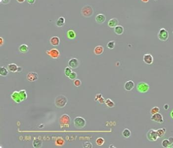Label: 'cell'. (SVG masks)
<instances>
[{"mask_svg": "<svg viewBox=\"0 0 173 148\" xmlns=\"http://www.w3.org/2000/svg\"><path fill=\"white\" fill-rule=\"evenodd\" d=\"M38 78V75L37 73L34 72H30L28 73L27 75V79L29 81L34 82L36 81Z\"/></svg>", "mask_w": 173, "mask_h": 148, "instance_id": "10", "label": "cell"}, {"mask_svg": "<svg viewBox=\"0 0 173 148\" xmlns=\"http://www.w3.org/2000/svg\"><path fill=\"white\" fill-rule=\"evenodd\" d=\"M95 20L97 23L99 24H102L106 20V16L103 14H99L95 16Z\"/></svg>", "mask_w": 173, "mask_h": 148, "instance_id": "12", "label": "cell"}, {"mask_svg": "<svg viewBox=\"0 0 173 148\" xmlns=\"http://www.w3.org/2000/svg\"><path fill=\"white\" fill-rule=\"evenodd\" d=\"M162 146L164 148H170L171 144L168 139H165L162 142Z\"/></svg>", "mask_w": 173, "mask_h": 148, "instance_id": "29", "label": "cell"}, {"mask_svg": "<svg viewBox=\"0 0 173 148\" xmlns=\"http://www.w3.org/2000/svg\"><path fill=\"white\" fill-rule=\"evenodd\" d=\"M164 109H165V110H168V109H169V104H164Z\"/></svg>", "mask_w": 173, "mask_h": 148, "instance_id": "41", "label": "cell"}, {"mask_svg": "<svg viewBox=\"0 0 173 148\" xmlns=\"http://www.w3.org/2000/svg\"><path fill=\"white\" fill-rule=\"evenodd\" d=\"M118 24V20L115 18H113L108 22V26L110 28H114Z\"/></svg>", "mask_w": 173, "mask_h": 148, "instance_id": "15", "label": "cell"}, {"mask_svg": "<svg viewBox=\"0 0 173 148\" xmlns=\"http://www.w3.org/2000/svg\"><path fill=\"white\" fill-rule=\"evenodd\" d=\"M158 38L161 41H166L169 38V33L165 28L160 29L158 34Z\"/></svg>", "mask_w": 173, "mask_h": 148, "instance_id": "6", "label": "cell"}, {"mask_svg": "<svg viewBox=\"0 0 173 148\" xmlns=\"http://www.w3.org/2000/svg\"><path fill=\"white\" fill-rule=\"evenodd\" d=\"M57 142H58V143H59L58 144V145H62L63 143V141L62 139H58V140H57Z\"/></svg>", "mask_w": 173, "mask_h": 148, "instance_id": "39", "label": "cell"}, {"mask_svg": "<svg viewBox=\"0 0 173 148\" xmlns=\"http://www.w3.org/2000/svg\"><path fill=\"white\" fill-rule=\"evenodd\" d=\"M101 97H102V95H101V94H97L96 97H95V101H98L99 99L100 98H101Z\"/></svg>", "mask_w": 173, "mask_h": 148, "instance_id": "38", "label": "cell"}, {"mask_svg": "<svg viewBox=\"0 0 173 148\" xmlns=\"http://www.w3.org/2000/svg\"><path fill=\"white\" fill-rule=\"evenodd\" d=\"M46 53L53 59H57L59 57V52L56 49H52L46 51Z\"/></svg>", "mask_w": 173, "mask_h": 148, "instance_id": "9", "label": "cell"}, {"mask_svg": "<svg viewBox=\"0 0 173 148\" xmlns=\"http://www.w3.org/2000/svg\"></svg>", "mask_w": 173, "mask_h": 148, "instance_id": "47", "label": "cell"}, {"mask_svg": "<svg viewBox=\"0 0 173 148\" xmlns=\"http://www.w3.org/2000/svg\"><path fill=\"white\" fill-rule=\"evenodd\" d=\"M68 65L72 69H76L79 65V60L76 58L71 59L68 61Z\"/></svg>", "mask_w": 173, "mask_h": 148, "instance_id": "11", "label": "cell"}, {"mask_svg": "<svg viewBox=\"0 0 173 148\" xmlns=\"http://www.w3.org/2000/svg\"><path fill=\"white\" fill-rule=\"evenodd\" d=\"M65 22V20L64 17L60 16L56 22V25L57 27H62L64 26Z\"/></svg>", "mask_w": 173, "mask_h": 148, "instance_id": "17", "label": "cell"}, {"mask_svg": "<svg viewBox=\"0 0 173 148\" xmlns=\"http://www.w3.org/2000/svg\"><path fill=\"white\" fill-rule=\"evenodd\" d=\"M105 104L106 105L110 108H112L115 106V103H114V102L112 101L110 99H107L105 101Z\"/></svg>", "mask_w": 173, "mask_h": 148, "instance_id": "23", "label": "cell"}, {"mask_svg": "<svg viewBox=\"0 0 173 148\" xmlns=\"http://www.w3.org/2000/svg\"><path fill=\"white\" fill-rule=\"evenodd\" d=\"M143 60L144 63L148 65H151L153 62V58L150 54H146L144 55Z\"/></svg>", "mask_w": 173, "mask_h": 148, "instance_id": "8", "label": "cell"}, {"mask_svg": "<svg viewBox=\"0 0 173 148\" xmlns=\"http://www.w3.org/2000/svg\"><path fill=\"white\" fill-rule=\"evenodd\" d=\"M74 84L76 86V87H79V86H80L81 85V81L79 79H75L74 80Z\"/></svg>", "mask_w": 173, "mask_h": 148, "instance_id": "32", "label": "cell"}, {"mask_svg": "<svg viewBox=\"0 0 173 148\" xmlns=\"http://www.w3.org/2000/svg\"><path fill=\"white\" fill-rule=\"evenodd\" d=\"M141 1L144 3H147L149 1V0H141Z\"/></svg>", "mask_w": 173, "mask_h": 148, "instance_id": "44", "label": "cell"}, {"mask_svg": "<svg viewBox=\"0 0 173 148\" xmlns=\"http://www.w3.org/2000/svg\"><path fill=\"white\" fill-rule=\"evenodd\" d=\"M42 145V142L39 139L34 140L33 142V146L34 148H40Z\"/></svg>", "mask_w": 173, "mask_h": 148, "instance_id": "25", "label": "cell"}, {"mask_svg": "<svg viewBox=\"0 0 173 148\" xmlns=\"http://www.w3.org/2000/svg\"><path fill=\"white\" fill-rule=\"evenodd\" d=\"M156 132L158 135V138H162L165 135L166 132V129L165 128H160L157 129L156 130Z\"/></svg>", "mask_w": 173, "mask_h": 148, "instance_id": "21", "label": "cell"}, {"mask_svg": "<svg viewBox=\"0 0 173 148\" xmlns=\"http://www.w3.org/2000/svg\"><path fill=\"white\" fill-rule=\"evenodd\" d=\"M151 120L160 123V124L164 122V118L162 115L159 113L153 114L151 117Z\"/></svg>", "mask_w": 173, "mask_h": 148, "instance_id": "7", "label": "cell"}, {"mask_svg": "<svg viewBox=\"0 0 173 148\" xmlns=\"http://www.w3.org/2000/svg\"><path fill=\"white\" fill-rule=\"evenodd\" d=\"M168 140L170 142V143L171 144V146L173 144V137H170L168 138Z\"/></svg>", "mask_w": 173, "mask_h": 148, "instance_id": "40", "label": "cell"}, {"mask_svg": "<svg viewBox=\"0 0 173 148\" xmlns=\"http://www.w3.org/2000/svg\"><path fill=\"white\" fill-rule=\"evenodd\" d=\"M3 44H4V39L2 37H0V44H1V46H2Z\"/></svg>", "mask_w": 173, "mask_h": 148, "instance_id": "42", "label": "cell"}, {"mask_svg": "<svg viewBox=\"0 0 173 148\" xmlns=\"http://www.w3.org/2000/svg\"><path fill=\"white\" fill-rule=\"evenodd\" d=\"M71 72H72V71H71V69L69 67H66V69H65V70H64V73H65V75L67 77H69V75H70V74L71 73Z\"/></svg>", "mask_w": 173, "mask_h": 148, "instance_id": "31", "label": "cell"}, {"mask_svg": "<svg viewBox=\"0 0 173 148\" xmlns=\"http://www.w3.org/2000/svg\"><path fill=\"white\" fill-rule=\"evenodd\" d=\"M146 135L147 139L150 141H156L158 138L156 130L153 129L149 130L146 133Z\"/></svg>", "mask_w": 173, "mask_h": 148, "instance_id": "5", "label": "cell"}, {"mask_svg": "<svg viewBox=\"0 0 173 148\" xmlns=\"http://www.w3.org/2000/svg\"><path fill=\"white\" fill-rule=\"evenodd\" d=\"M122 135L125 138H129L131 135V132L128 128L125 129L122 132Z\"/></svg>", "mask_w": 173, "mask_h": 148, "instance_id": "24", "label": "cell"}, {"mask_svg": "<svg viewBox=\"0 0 173 148\" xmlns=\"http://www.w3.org/2000/svg\"><path fill=\"white\" fill-rule=\"evenodd\" d=\"M10 1L11 0H0V2L4 5H7L10 2Z\"/></svg>", "mask_w": 173, "mask_h": 148, "instance_id": "35", "label": "cell"}, {"mask_svg": "<svg viewBox=\"0 0 173 148\" xmlns=\"http://www.w3.org/2000/svg\"><path fill=\"white\" fill-rule=\"evenodd\" d=\"M67 37L69 39H74L75 38L76 34L75 32V31L73 30H69L67 31Z\"/></svg>", "mask_w": 173, "mask_h": 148, "instance_id": "22", "label": "cell"}, {"mask_svg": "<svg viewBox=\"0 0 173 148\" xmlns=\"http://www.w3.org/2000/svg\"><path fill=\"white\" fill-rule=\"evenodd\" d=\"M104 142H105L104 139L102 137H99L97 138L96 141H95V142H96L97 145L99 146H103L104 143Z\"/></svg>", "mask_w": 173, "mask_h": 148, "instance_id": "27", "label": "cell"}, {"mask_svg": "<svg viewBox=\"0 0 173 148\" xmlns=\"http://www.w3.org/2000/svg\"><path fill=\"white\" fill-rule=\"evenodd\" d=\"M135 87V83L132 80H129L125 83L124 89L127 91L132 90Z\"/></svg>", "mask_w": 173, "mask_h": 148, "instance_id": "13", "label": "cell"}, {"mask_svg": "<svg viewBox=\"0 0 173 148\" xmlns=\"http://www.w3.org/2000/svg\"><path fill=\"white\" fill-rule=\"evenodd\" d=\"M67 102V99L64 95H59L57 96L55 100V104L58 108H62L66 105Z\"/></svg>", "mask_w": 173, "mask_h": 148, "instance_id": "1", "label": "cell"}, {"mask_svg": "<svg viewBox=\"0 0 173 148\" xmlns=\"http://www.w3.org/2000/svg\"><path fill=\"white\" fill-rule=\"evenodd\" d=\"M19 51L21 53H23V54L26 53L29 51V47L28 45H27L26 44H21L19 47Z\"/></svg>", "mask_w": 173, "mask_h": 148, "instance_id": "19", "label": "cell"}, {"mask_svg": "<svg viewBox=\"0 0 173 148\" xmlns=\"http://www.w3.org/2000/svg\"><path fill=\"white\" fill-rule=\"evenodd\" d=\"M171 118L173 119V110L172 111V112L171 113Z\"/></svg>", "mask_w": 173, "mask_h": 148, "instance_id": "45", "label": "cell"}, {"mask_svg": "<svg viewBox=\"0 0 173 148\" xmlns=\"http://www.w3.org/2000/svg\"><path fill=\"white\" fill-rule=\"evenodd\" d=\"M103 51H104V49L103 46H98L94 49V53L97 55H99L103 53Z\"/></svg>", "mask_w": 173, "mask_h": 148, "instance_id": "18", "label": "cell"}, {"mask_svg": "<svg viewBox=\"0 0 173 148\" xmlns=\"http://www.w3.org/2000/svg\"><path fill=\"white\" fill-rule=\"evenodd\" d=\"M115 42L114 41H109L107 44V47L108 49L110 50H112L114 49L115 47Z\"/></svg>", "mask_w": 173, "mask_h": 148, "instance_id": "28", "label": "cell"}, {"mask_svg": "<svg viewBox=\"0 0 173 148\" xmlns=\"http://www.w3.org/2000/svg\"><path fill=\"white\" fill-rule=\"evenodd\" d=\"M83 147L84 148H92L93 147V145L90 142H86L83 145Z\"/></svg>", "mask_w": 173, "mask_h": 148, "instance_id": "34", "label": "cell"}, {"mask_svg": "<svg viewBox=\"0 0 173 148\" xmlns=\"http://www.w3.org/2000/svg\"><path fill=\"white\" fill-rule=\"evenodd\" d=\"M81 14L83 16L85 17H91L94 14L93 9L91 5H86L82 8Z\"/></svg>", "mask_w": 173, "mask_h": 148, "instance_id": "2", "label": "cell"}, {"mask_svg": "<svg viewBox=\"0 0 173 148\" xmlns=\"http://www.w3.org/2000/svg\"><path fill=\"white\" fill-rule=\"evenodd\" d=\"M138 91L141 93H145L150 90V85L145 82H140L136 86Z\"/></svg>", "mask_w": 173, "mask_h": 148, "instance_id": "4", "label": "cell"}, {"mask_svg": "<svg viewBox=\"0 0 173 148\" xmlns=\"http://www.w3.org/2000/svg\"><path fill=\"white\" fill-rule=\"evenodd\" d=\"M8 69L10 71L13 72H15L17 71H19V67H18L17 65L14 64H9L8 66Z\"/></svg>", "mask_w": 173, "mask_h": 148, "instance_id": "20", "label": "cell"}, {"mask_svg": "<svg viewBox=\"0 0 173 148\" xmlns=\"http://www.w3.org/2000/svg\"><path fill=\"white\" fill-rule=\"evenodd\" d=\"M160 111V109L158 107H154L152 108L150 110V113L153 115L154 114H155L158 113Z\"/></svg>", "mask_w": 173, "mask_h": 148, "instance_id": "30", "label": "cell"}, {"mask_svg": "<svg viewBox=\"0 0 173 148\" xmlns=\"http://www.w3.org/2000/svg\"><path fill=\"white\" fill-rule=\"evenodd\" d=\"M16 1L18 3H19L20 4H22V3L26 1V0H16Z\"/></svg>", "mask_w": 173, "mask_h": 148, "instance_id": "43", "label": "cell"}, {"mask_svg": "<svg viewBox=\"0 0 173 148\" xmlns=\"http://www.w3.org/2000/svg\"><path fill=\"white\" fill-rule=\"evenodd\" d=\"M172 148H173V147H172Z\"/></svg>", "mask_w": 173, "mask_h": 148, "instance_id": "46", "label": "cell"}, {"mask_svg": "<svg viewBox=\"0 0 173 148\" xmlns=\"http://www.w3.org/2000/svg\"><path fill=\"white\" fill-rule=\"evenodd\" d=\"M74 124L77 128H83L85 127L86 124L85 119L82 117H76L74 120Z\"/></svg>", "mask_w": 173, "mask_h": 148, "instance_id": "3", "label": "cell"}, {"mask_svg": "<svg viewBox=\"0 0 173 148\" xmlns=\"http://www.w3.org/2000/svg\"><path fill=\"white\" fill-rule=\"evenodd\" d=\"M50 43L53 46H58L60 43V39L57 36H53L50 39Z\"/></svg>", "mask_w": 173, "mask_h": 148, "instance_id": "14", "label": "cell"}, {"mask_svg": "<svg viewBox=\"0 0 173 148\" xmlns=\"http://www.w3.org/2000/svg\"><path fill=\"white\" fill-rule=\"evenodd\" d=\"M98 102H99V103H100V104H103V103H104L105 102V101H104V98H103V97H101V98H100L99 99H98Z\"/></svg>", "mask_w": 173, "mask_h": 148, "instance_id": "37", "label": "cell"}, {"mask_svg": "<svg viewBox=\"0 0 173 148\" xmlns=\"http://www.w3.org/2000/svg\"><path fill=\"white\" fill-rule=\"evenodd\" d=\"M9 73V72L5 67H1V69H0V74L2 76H7Z\"/></svg>", "mask_w": 173, "mask_h": 148, "instance_id": "26", "label": "cell"}, {"mask_svg": "<svg viewBox=\"0 0 173 148\" xmlns=\"http://www.w3.org/2000/svg\"><path fill=\"white\" fill-rule=\"evenodd\" d=\"M114 31L115 33L119 35H122L124 33V27L121 25H117L114 27Z\"/></svg>", "mask_w": 173, "mask_h": 148, "instance_id": "16", "label": "cell"}, {"mask_svg": "<svg viewBox=\"0 0 173 148\" xmlns=\"http://www.w3.org/2000/svg\"><path fill=\"white\" fill-rule=\"evenodd\" d=\"M68 77L71 80H74L77 77V74L75 72H72Z\"/></svg>", "mask_w": 173, "mask_h": 148, "instance_id": "33", "label": "cell"}, {"mask_svg": "<svg viewBox=\"0 0 173 148\" xmlns=\"http://www.w3.org/2000/svg\"><path fill=\"white\" fill-rule=\"evenodd\" d=\"M27 2L30 5H34L36 2V0H27Z\"/></svg>", "mask_w": 173, "mask_h": 148, "instance_id": "36", "label": "cell"}]
</instances>
